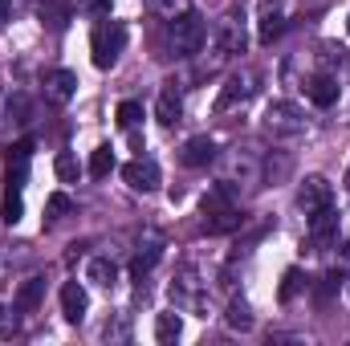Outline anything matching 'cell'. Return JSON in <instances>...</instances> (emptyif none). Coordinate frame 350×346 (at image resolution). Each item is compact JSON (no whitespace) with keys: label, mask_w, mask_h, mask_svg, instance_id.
<instances>
[{"label":"cell","mask_w":350,"mask_h":346,"mask_svg":"<svg viewBox=\"0 0 350 346\" xmlns=\"http://www.w3.org/2000/svg\"><path fill=\"white\" fill-rule=\"evenodd\" d=\"M110 172H114V151L102 143V147H94V155H90V175H94V179H106Z\"/></svg>","instance_id":"17"},{"label":"cell","mask_w":350,"mask_h":346,"mask_svg":"<svg viewBox=\"0 0 350 346\" xmlns=\"http://www.w3.org/2000/svg\"><path fill=\"white\" fill-rule=\"evenodd\" d=\"M122 45H126V25H118V21H110V25H98V29H94V37H90L94 66H98V70H110V66L118 62Z\"/></svg>","instance_id":"3"},{"label":"cell","mask_w":350,"mask_h":346,"mask_svg":"<svg viewBox=\"0 0 350 346\" xmlns=\"http://www.w3.org/2000/svg\"><path fill=\"white\" fill-rule=\"evenodd\" d=\"M16 326H21V318H16V306H12V310H4V318H0V338H12Z\"/></svg>","instance_id":"27"},{"label":"cell","mask_w":350,"mask_h":346,"mask_svg":"<svg viewBox=\"0 0 350 346\" xmlns=\"http://www.w3.org/2000/svg\"><path fill=\"white\" fill-rule=\"evenodd\" d=\"M155 118H159L163 127H175V122L183 118V102H179L175 90H163V94H159V102H155Z\"/></svg>","instance_id":"13"},{"label":"cell","mask_w":350,"mask_h":346,"mask_svg":"<svg viewBox=\"0 0 350 346\" xmlns=\"http://www.w3.org/2000/svg\"><path fill=\"white\" fill-rule=\"evenodd\" d=\"M53 172H57V179H66V183H74L82 168H78V159H74V151H62V155L53 159Z\"/></svg>","instance_id":"20"},{"label":"cell","mask_w":350,"mask_h":346,"mask_svg":"<svg viewBox=\"0 0 350 346\" xmlns=\"http://www.w3.org/2000/svg\"><path fill=\"white\" fill-rule=\"evenodd\" d=\"M281 29H285V16L273 8V12H261V41L265 45H273L277 37H281Z\"/></svg>","instance_id":"19"},{"label":"cell","mask_w":350,"mask_h":346,"mask_svg":"<svg viewBox=\"0 0 350 346\" xmlns=\"http://www.w3.org/2000/svg\"><path fill=\"white\" fill-rule=\"evenodd\" d=\"M237 98H245V82H241V78H228V82H224V94L216 98V110H228Z\"/></svg>","instance_id":"22"},{"label":"cell","mask_w":350,"mask_h":346,"mask_svg":"<svg viewBox=\"0 0 350 346\" xmlns=\"http://www.w3.org/2000/svg\"><path fill=\"white\" fill-rule=\"evenodd\" d=\"M41 16H49V25H53V29H66V16H70V12H66V8H57V4H49V8H41Z\"/></svg>","instance_id":"28"},{"label":"cell","mask_w":350,"mask_h":346,"mask_svg":"<svg viewBox=\"0 0 350 346\" xmlns=\"http://www.w3.org/2000/svg\"><path fill=\"white\" fill-rule=\"evenodd\" d=\"M4 12H8V8H4V0H0V25H4Z\"/></svg>","instance_id":"29"},{"label":"cell","mask_w":350,"mask_h":346,"mask_svg":"<svg viewBox=\"0 0 350 346\" xmlns=\"http://www.w3.org/2000/svg\"><path fill=\"white\" fill-rule=\"evenodd\" d=\"M216 49H220L224 57H232V53H245V33H241L232 21H224V25L216 29Z\"/></svg>","instance_id":"12"},{"label":"cell","mask_w":350,"mask_h":346,"mask_svg":"<svg viewBox=\"0 0 350 346\" xmlns=\"http://www.w3.org/2000/svg\"><path fill=\"white\" fill-rule=\"evenodd\" d=\"M228 326H232V330H253V314H249V306L232 302V306H228Z\"/></svg>","instance_id":"24"},{"label":"cell","mask_w":350,"mask_h":346,"mask_svg":"<svg viewBox=\"0 0 350 346\" xmlns=\"http://www.w3.org/2000/svg\"><path fill=\"white\" fill-rule=\"evenodd\" d=\"M237 224H241V212H237V208H228V212H212V216L204 220L208 232H232Z\"/></svg>","instance_id":"18"},{"label":"cell","mask_w":350,"mask_h":346,"mask_svg":"<svg viewBox=\"0 0 350 346\" xmlns=\"http://www.w3.org/2000/svg\"><path fill=\"white\" fill-rule=\"evenodd\" d=\"M347 257H350V241H347Z\"/></svg>","instance_id":"30"},{"label":"cell","mask_w":350,"mask_h":346,"mask_svg":"<svg viewBox=\"0 0 350 346\" xmlns=\"http://www.w3.org/2000/svg\"><path fill=\"white\" fill-rule=\"evenodd\" d=\"M74 94H78V74H70V70H53V74H45V98H49V102L66 106Z\"/></svg>","instance_id":"8"},{"label":"cell","mask_w":350,"mask_h":346,"mask_svg":"<svg viewBox=\"0 0 350 346\" xmlns=\"http://www.w3.org/2000/svg\"><path fill=\"white\" fill-rule=\"evenodd\" d=\"M334 228H338V212H334L330 204L318 208V212H310V241L330 245V241H334Z\"/></svg>","instance_id":"9"},{"label":"cell","mask_w":350,"mask_h":346,"mask_svg":"<svg viewBox=\"0 0 350 346\" xmlns=\"http://www.w3.org/2000/svg\"><path fill=\"white\" fill-rule=\"evenodd\" d=\"M57 297H62V314H66V322H82V318H86L90 293H86V285H82V281H66Z\"/></svg>","instance_id":"5"},{"label":"cell","mask_w":350,"mask_h":346,"mask_svg":"<svg viewBox=\"0 0 350 346\" xmlns=\"http://www.w3.org/2000/svg\"><path fill=\"white\" fill-rule=\"evenodd\" d=\"M297 285H301V273H297V269H285V281H281V302H289V297L297 293Z\"/></svg>","instance_id":"26"},{"label":"cell","mask_w":350,"mask_h":346,"mask_svg":"<svg viewBox=\"0 0 350 346\" xmlns=\"http://www.w3.org/2000/svg\"><path fill=\"white\" fill-rule=\"evenodd\" d=\"M41 297H45V277H29V281L16 289L12 306H16V314H33V310L41 306Z\"/></svg>","instance_id":"10"},{"label":"cell","mask_w":350,"mask_h":346,"mask_svg":"<svg viewBox=\"0 0 350 346\" xmlns=\"http://www.w3.org/2000/svg\"><path fill=\"white\" fill-rule=\"evenodd\" d=\"M306 94H310V102H314V106L330 110V106L338 102V82H334V78H326V74H318V78L306 86Z\"/></svg>","instance_id":"11"},{"label":"cell","mask_w":350,"mask_h":346,"mask_svg":"<svg viewBox=\"0 0 350 346\" xmlns=\"http://www.w3.org/2000/svg\"><path fill=\"white\" fill-rule=\"evenodd\" d=\"M330 204V183L322 179V175H310L306 183H301V191H297V208L310 216V212H318V208H326Z\"/></svg>","instance_id":"6"},{"label":"cell","mask_w":350,"mask_h":346,"mask_svg":"<svg viewBox=\"0 0 350 346\" xmlns=\"http://www.w3.org/2000/svg\"><path fill=\"white\" fill-rule=\"evenodd\" d=\"M70 208H74V200H70L66 191H53V196H49V204H45V216H49V220H62Z\"/></svg>","instance_id":"23"},{"label":"cell","mask_w":350,"mask_h":346,"mask_svg":"<svg viewBox=\"0 0 350 346\" xmlns=\"http://www.w3.org/2000/svg\"><path fill=\"white\" fill-rule=\"evenodd\" d=\"M159 257H163V249H159V245H151L147 253H139V257H135V265H131V273H135V277L143 281V273H151V269H155V261H159Z\"/></svg>","instance_id":"21"},{"label":"cell","mask_w":350,"mask_h":346,"mask_svg":"<svg viewBox=\"0 0 350 346\" xmlns=\"http://www.w3.org/2000/svg\"><path fill=\"white\" fill-rule=\"evenodd\" d=\"M179 334H183V322H179V314H159V318H155V343H175V338H179Z\"/></svg>","instance_id":"15"},{"label":"cell","mask_w":350,"mask_h":346,"mask_svg":"<svg viewBox=\"0 0 350 346\" xmlns=\"http://www.w3.org/2000/svg\"><path fill=\"white\" fill-rule=\"evenodd\" d=\"M135 122H143V102H122L118 106V127H135Z\"/></svg>","instance_id":"25"},{"label":"cell","mask_w":350,"mask_h":346,"mask_svg":"<svg viewBox=\"0 0 350 346\" xmlns=\"http://www.w3.org/2000/svg\"><path fill=\"white\" fill-rule=\"evenodd\" d=\"M204 37H208V25H204V16H200L196 8H187L183 16H175L172 21V53L175 57H191V53H200Z\"/></svg>","instance_id":"2"},{"label":"cell","mask_w":350,"mask_h":346,"mask_svg":"<svg viewBox=\"0 0 350 346\" xmlns=\"http://www.w3.org/2000/svg\"><path fill=\"white\" fill-rule=\"evenodd\" d=\"M122 179L135 187V191H155L159 187V163L155 159H131L122 168Z\"/></svg>","instance_id":"4"},{"label":"cell","mask_w":350,"mask_h":346,"mask_svg":"<svg viewBox=\"0 0 350 346\" xmlns=\"http://www.w3.org/2000/svg\"><path fill=\"white\" fill-rule=\"evenodd\" d=\"M86 277L94 281V285H106V289H110V285L118 281V265H114V261H106V257H94L86 265Z\"/></svg>","instance_id":"14"},{"label":"cell","mask_w":350,"mask_h":346,"mask_svg":"<svg viewBox=\"0 0 350 346\" xmlns=\"http://www.w3.org/2000/svg\"><path fill=\"white\" fill-rule=\"evenodd\" d=\"M29 155H33V143L21 139L12 147V159H8V191H4V220L8 224L21 220V187H25V175H29Z\"/></svg>","instance_id":"1"},{"label":"cell","mask_w":350,"mask_h":346,"mask_svg":"<svg viewBox=\"0 0 350 346\" xmlns=\"http://www.w3.org/2000/svg\"><path fill=\"white\" fill-rule=\"evenodd\" d=\"M212 159H216V143H212L208 135L187 139V143H183V151H179V163H183V168H208Z\"/></svg>","instance_id":"7"},{"label":"cell","mask_w":350,"mask_h":346,"mask_svg":"<svg viewBox=\"0 0 350 346\" xmlns=\"http://www.w3.org/2000/svg\"><path fill=\"white\" fill-rule=\"evenodd\" d=\"M232 208V191H228V183H216L208 196H204V216H212V212H228Z\"/></svg>","instance_id":"16"}]
</instances>
